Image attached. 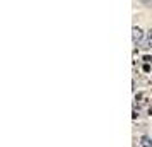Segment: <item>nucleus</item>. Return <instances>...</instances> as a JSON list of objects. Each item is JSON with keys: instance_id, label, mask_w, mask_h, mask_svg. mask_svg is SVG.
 Instances as JSON below:
<instances>
[{"instance_id": "nucleus-2", "label": "nucleus", "mask_w": 152, "mask_h": 147, "mask_svg": "<svg viewBox=\"0 0 152 147\" xmlns=\"http://www.w3.org/2000/svg\"><path fill=\"white\" fill-rule=\"evenodd\" d=\"M140 146L142 147H152V139L149 135H142V137H140Z\"/></svg>"}, {"instance_id": "nucleus-4", "label": "nucleus", "mask_w": 152, "mask_h": 147, "mask_svg": "<svg viewBox=\"0 0 152 147\" xmlns=\"http://www.w3.org/2000/svg\"><path fill=\"white\" fill-rule=\"evenodd\" d=\"M144 60H145L147 63H149V62H152V56H144Z\"/></svg>"}, {"instance_id": "nucleus-3", "label": "nucleus", "mask_w": 152, "mask_h": 147, "mask_svg": "<svg viewBox=\"0 0 152 147\" xmlns=\"http://www.w3.org/2000/svg\"><path fill=\"white\" fill-rule=\"evenodd\" d=\"M147 46H149V48H152V29L147 33Z\"/></svg>"}, {"instance_id": "nucleus-1", "label": "nucleus", "mask_w": 152, "mask_h": 147, "mask_svg": "<svg viewBox=\"0 0 152 147\" xmlns=\"http://www.w3.org/2000/svg\"><path fill=\"white\" fill-rule=\"evenodd\" d=\"M132 39H133V43H135V45H137V43H140L142 39H144V31L135 26V28L132 29Z\"/></svg>"}]
</instances>
